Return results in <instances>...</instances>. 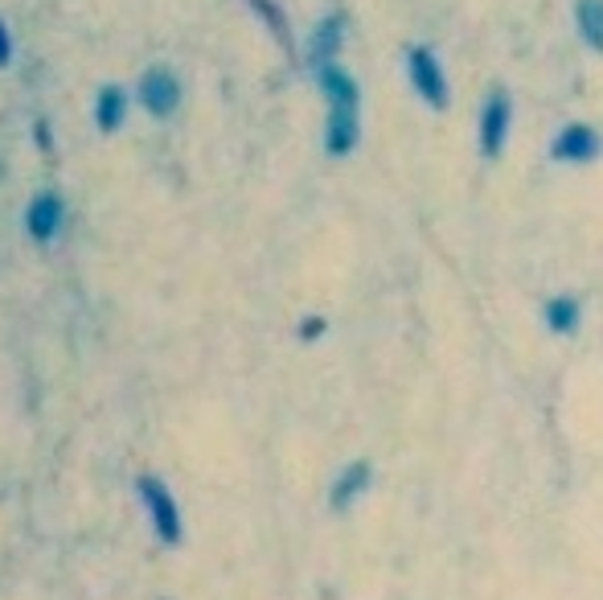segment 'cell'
Masks as SVG:
<instances>
[{
	"label": "cell",
	"mask_w": 603,
	"mask_h": 600,
	"mask_svg": "<svg viewBox=\"0 0 603 600\" xmlns=\"http://www.w3.org/2000/svg\"><path fill=\"white\" fill-rule=\"evenodd\" d=\"M127 120V91L124 87H103L94 99V124L99 132H120Z\"/></svg>",
	"instance_id": "cell-10"
},
{
	"label": "cell",
	"mask_w": 603,
	"mask_h": 600,
	"mask_svg": "<svg viewBox=\"0 0 603 600\" xmlns=\"http://www.w3.org/2000/svg\"><path fill=\"white\" fill-rule=\"evenodd\" d=\"M9 58H13V37H9L4 21H0V66H9Z\"/></svg>",
	"instance_id": "cell-13"
},
{
	"label": "cell",
	"mask_w": 603,
	"mask_h": 600,
	"mask_svg": "<svg viewBox=\"0 0 603 600\" xmlns=\"http://www.w3.org/2000/svg\"><path fill=\"white\" fill-rule=\"evenodd\" d=\"M136 493L144 498V505H148V519H153V531L160 543H169V547H177L181 543V535H186V522H181V505H177V498H172V490L160 481V477L144 474L136 481Z\"/></svg>",
	"instance_id": "cell-3"
},
{
	"label": "cell",
	"mask_w": 603,
	"mask_h": 600,
	"mask_svg": "<svg viewBox=\"0 0 603 600\" xmlns=\"http://www.w3.org/2000/svg\"><path fill=\"white\" fill-rule=\"evenodd\" d=\"M571 16H574V33L583 37V46L603 54V0H574Z\"/></svg>",
	"instance_id": "cell-9"
},
{
	"label": "cell",
	"mask_w": 603,
	"mask_h": 600,
	"mask_svg": "<svg viewBox=\"0 0 603 600\" xmlns=\"http://www.w3.org/2000/svg\"><path fill=\"white\" fill-rule=\"evenodd\" d=\"M321 91L328 99V127H325V148L333 157H349L361 141V91H357L354 75L337 63L316 66Z\"/></svg>",
	"instance_id": "cell-1"
},
{
	"label": "cell",
	"mask_w": 603,
	"mask_h": 600,
	"mask_svg": "<svg viewBox=\"0 0 603 600\" xmlns=\"http://www.w3.org/2000/svg\"><path fill=\"white\" fill-rule=\"evenodd\" d=\"M370 481H373V474H370V465H366V460H354L349 469H340L337 481H333V490H328V502H333V510L354 505L361 493L370 490Z\"/></svg>",
	"instance_id": "cell-8"
},
{
	"label": "cell",
	"mask_w": 603,
	"mask_h": 600,
	"mask_svg": "<svg viewBox=\"0 0 603 600\" xmlns=\"http://www.w3.org/2000/svg\"><path fill=\"white\" fill-rule=\"evenodd\" d=\"M63 198L58 193H37L30 202V210H25V231H30V238H37V243H49V238L63 231Z\"/></svg>",
	"instance_id": "cell-7"
},
{
	"label": "cell",
	"mask_w": 603,
	"mask_h": 600,
	"mask_svg": "<svg viewBox=\"0 0 603 600\" xmlns=\"http://www.w3.org/2000/svg\"><path fill=\"white\" fill-rule=\"evenodd\" d=\"M603 153V136L591 124H567L550 144V157L562 165H588Z\"/></svg>",
	"instance_id": "cell-6"
},
{
	"label": "cell",
	"mask_w": 603,
	"mask_h": 600,
	"mask_svg": "<svg viewBox=\"0 0 603 600\" xmlns=\"http://www.w3.org/2000/svg\"><path fill=\"white\" fill-rule=\"evenodd\" d=\"M340 37H345V21H340V16H328V21H321V30L312 33V66L337 63Z\"/></svg>",
	"instance_id": "cell-11"
},
{
	"label": "cell",
	"mask_w": 603,
	"mask_h": 600,
	"mask_svg": "<svg viewBox=\"0 0 603 600\" xmlns=\"http://www.w3.org/2000/svg\"><path fill=\"white\" fill-rule=\"evenodd\" d=\"M513 132V99L505 87H493L484 108H480V120H477V144L484 157H501V148L510 141Z\"/></svg>",
	"instance_id": "cell-4"
},
{
	"label": "cell",
	"mask_w": 603,
	"mask_h": 600,
	"mask_svg": "<svg viewBox=\"0 0 603 600\" xmlns=\"http://www.w3.org/2000/svg\"><path fill=\"white\" fill-rule=\"evenodd\" d=\"M139 103H144V111L156 115V120L172 115V111L181 108V82H177V75L165 70V66H153V70L139 79Z\"/></svg>",
	"instance_id": "cell-5"
},
{
	"label": "cell",
	"mask_w": 603,
	"mask_h": 600,
	"mask_svg": "<svg viewBox=\"0 0 603 600\" xmlns=\"http://www.w3.org/2000/svg\"><path fill=\"white\" fill-rule=\"evenodd\" d=\"M406 79L415 87V96L432 111H444L451 103L448 70L439 63V54L432 46H411L406 49Z\"/></svg>",
	"instance_id": "cell-2"
},
{
	"label": "cell",
	"mask_w": 603,
	"mask_h": 600,
	"mask_svg": "<svg viewBox=\"0 0 603 600\" xmlns=\"http://www.w3.org/2000/svg\"><path fill=\"white\" fill-rule=\"evenodd\" d=\"M546 325L555 333H571L579 325V300L571 297H555L546 304Z\"/></svg>",
	"instance_id": "cell-12"
}]
</instances>
